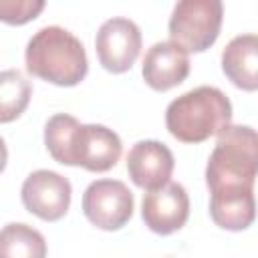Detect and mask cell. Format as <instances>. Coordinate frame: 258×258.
Wrapping results in <instances>:
<instances>
[{"instance_id":"277c9868","label":"cell","mask_w":258,"mask_h":258,"mask_svg":"<svg viewBox=\"0 0 258 258\" xmlns=\"http://www.w3.org/2000/svg\"><path fill=\"white\" fill-rule=\"evenodd\" d=\"M165 125L177 141L202 143L232 125V103L218 87L202 85L167 105Z\"/></svg>"},{"instance_id":"9c48e42d","label":"cell","mask_w":258,"mask_h":258,"mask_svg":"<svg viewBox=\"0 0 258 258\" xmlns=\"http://www.w3.org/2000/svg\"><path fill=\"white\" fill-rule=\"evenodd\" d=\"M189 216V198L181 183L167 181L157 189L143 194L141 218L145 226L161 236L173 234L187 222Z\"/></svg>"},{"instance_id":"5b68a950","label":"cell","mask_w":258,"mask_h":258,"mask_svg":"<svg viewBox=\"0 0 258 258\" xmlns=\"http://www.w3.org/2000/svg\"><path fill=\"white\" fill-rule=\"evenodd\" d=\"M224 4L220 0H179L169 16L171 42L185 52L210 48L222 28Z\"/></svg>"},{"instance_id":"6da1fadb","label":"cell","mask_w":258,"mask_h":258,"mask_svg":"<svg viewBox=\"0 0 258 258\" xmlns=\"http://www.w3.org/2000/svg\"><path fill=\"white\" fill-rule=\"evenodd\" d=\"M44 145L54 161L89 171L111 169L123 151L121 137L97 123H79L73 115L56 113L44 125Z\"/></svg>"},{"instance_id":"9a60e30c","label":"cell","mask_w":258,"mask_h":258,"mask_svg":"<svg viewBox=\"0 0 258 258\" xmlns=\"http://www.w3.org/2000/svg\"><path fill=\"white\" fill-rule=\"evenodd\" d=\"M32 97V85L18 69L0 71V123L18 119Z\"/></svg>"},{"instance_id":"2e32d148","label":"cell","mask_w":258,"mask_h":258,"mask_svg":"<svg viewBox=\"0 0 258 258\" xmlns=\"http://www.w3.org/2000/svg\"><path fill=\"white\" fill-rule=\"evenodd\" d=\"M44 8L42 0H0V20L6 24H26Z\"/></svg>"},{"instance_id":"8fae6325","label":"cell","mask_w":258,"mask_h":258,"mask_svg":"<svg viewBox=\"0 0 258 258\" xmlns=\"http://www.w3.org/2000/svg\"><path fill=\"white\" fill-rule=\"evenodd\" d=\"M141 75L153 91H169L189 75V56L171 40L155 42L143 56Z\"/></svg>"},{"instance_id":"ba28073f","label":"cell","mask_w":258,"mask_h":258,"mask_svg":"<svg viewBox=\"0 0 258 258\" xmlns=\"http://www.w3.org/2000/svg\"><path fill=\"white\" fill-rule=\"evenodd\" d=\"M71 196H73L71 181L64 175L50 169L32 171L20 187V198L24 208L44 222L60 220L69 212Z\"/></svg>"},{"instance_id":"30bf717a","label":"cell","mask_w":258,"mask_h":258,"mask_svg":"<svg viewBox=\"0 0 258 258\" xmlns=\"http://www.w3.org/2000/svg\"><path fill=\"white\" fill-rule=\"evenodd\" d=\"M171 149L155 139L137 141L127 153V173L137 187L157 189L165 185L173 173Z\"/></svg>"},{"instance_id":"7a4b0ae2","label":"cell","mask_w":258,"mask_h":258,"mask_svg":"<svg viewBox=\"0 0 258 258\" xmlns=\"http://www.w3.org/2000/svg\"><path fill=\"white\" fill-rule=\"evenodd\" d=\"M258 173V137L250 125H228L216 141L206 165L210 196L254 191Z\"/></svg>"},{"instance_id":"4fadbf2b","label":"cell","mask_w":258,"mask_h":258,"mask_svg":"<svg viewBox=\"0 0 258 258\" xmlns=\"http://www.w3.org/2000/svg\"><path fill=\"white\" fill-rule=\"evenodd\" d=\"M254 191L238 196H210V216L216 226L224 230H246L254 222Z\"/></svg>"},{"instance_id":"e0dca14e","label":"cell","mask_w":258,"mask_h":258,"mask_svg":"<svg viewBox=\"0 0 258 258\" xmlns=\"http://www.w3.org/2000/svg\"><path fill=\"white\" fill-rule=\"evenodd\" d=\"M6 161H8V149H6L4 139L0 137V173H2L4 167H6Z\"/></svg>"},{"instance_id":"52a82bcc","label":"cell","mask_w":258,"mask_h":258,"mask_svg":"<svg viewBox=\"0 0 258 258\" xmlns=\"http://www.w3.org/2000/svg\"><path fill=\"white\" fill-rule=\"evenodd\" d=\"M95 50L99 62L109 73H125L133 67L141 50V30L125 16L105 20L95 36Z\"/></svg>"},{"instance_id":"7c38bea8","label":"cell","mask_w":258,"mask_h":258,"mask_svg":"<svg viewBox=\"0 0 258 258\" xmlns=\"http://www.w3.org/2000/svg\"><path fill=\"white\" fill-rule=\"evenodd\" d=\"M224 75L244 91L258 87V36L254 32L234 36L222 50Z\"/></svg>"},{"instance_id":"5bb4252c","label":"cell","mask_w":258,"mask_h":258,"mask_svg":"<svg viewBox=\"0 0 258 258\" xmlns=\"http://www.w3.org/2000/svg\"><path fill=\"white\" fill-rule=\"evenodd\" d=\"M0 258H46V240L28 224H6L0 228Z\"/></svg>"},{"instance_id":"3957f363","label":"cell","mask_w":258,"mask_h":258,"mask_svg":"<svg viewBox=\"0 0 258 258\" xmlns=\"http://www.w3.org/2000/svg\"><path fill=\"white\" fill-rule=\"evenodd\" d=\"M26 71L58 87L79 85L89 71L83 42L62 26H44L32 34L24 52Z\"/></svg>"},{"instance_id":"8992f818","label":"cell","mask_w":258,"mask_h":258,"mask_svg":"<svg viewBox=\"0 0 258 258\" xmlns=\"http://www.w3.org/2000/svg\"><path fill=\"white\" fill-rule=\"evenodd\" d=\"M83 214L99 230H119L133 216V194L119 179H97L83 194Z\"/></svg>"}]
</instances>
